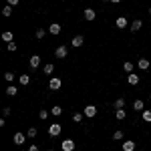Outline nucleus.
<instances>
[{"instance_id":"obj_1","label":"nucleus","mask_w":151,"mask_h":151,"mask_svg":"<svg viewBox=\"0 0 151 151\" xmlns=\"http://www.w3.org/2000/svg\"><path fill=\"white\" fill-rule=\"evenodd\" d=\"M60 85H63V81H60L58 77H52V79L48 81V89H50V91H58V89H60Z\"/></svg>"},{"instance_id":"obj_2","label":"nucleus","mask_w":151,"mask_h":151,"mask_svg":"<svg viewBox=\"0 0 151 151\" xmlns=\"http://www.w3.org/2000/svg\"><path fill=\"white\" fill-rule=\"evenodd\" d=\"M60 149L63 151H75V141L73 139H65L60 143Z\"/></svg>"},{"instance_id":"obj_3","label":"nucleus","mask_w":151,"mask_h":151,"mask_svg":"<svg viewBox=\"0 0 151 151\" xmlns=\"http://www.w3.org/2000/svg\"><path fill=\"white\" fill-rule=\"evenodd\" d=\"M83 113H85V117H91V119H93V117L97 115V107H95V105H87V107L83 109Z\"/></svg>"},{"instance_id":"obj_4","label":"nucleus","mask_w":151,"mask_h":151,"mask_svg":"<svg viewBox=\"0 0 151 151\" xmlns=\"http://www.w3.org/2000/svg\"><path fill=\"white\" fill-rule=\"evenodd\" d=\"M67 55H69V48L65 47V45H60V47L55 50V57H57V58H65Z\"/></svg>"},{"instance_id":"obj_5","label":"nucleus","mask_w":151,"mask_h":151,"mask_svg":"<svg viewBox=\"0 0 151 151\" xmlns=\"http://www.w3.org/2000/svg\"><path fill=\"white\" fill-rule=\"evenodd\" d=\"M60 125H58V123H52V125H50V127H48V135H50V137H57V135H60Z\"/></svg>"},{"instance_id":"obj_6","label":"nucleus","mask_w":151,"mask_h":151,"mask_svg":"<svg viewBox=\"0 0 151 151\" xmlns=\"http://www.w3.org/2000/svg\"><path fill=\"white\" fill-rule=\"evenodd\" d=\"M83 16H85V20H95V18H97V12H95L93 8H85Z\"/></svg>"},{"instance_id":"obj_7","label":"nucleus","mask_w":151,"mask_h":151,"mask_svg":"<svg viewBox=\"0 0 151 151\" xmlns=\"http://www.w3.org/2000/svg\"><path fill=\"white\" fill-rule=\"evenodd\" d=\"M129 26H131V28H129L131 32H137V30H141V28H143V20H139V18H137V20H133Z\"/></svg>"},{"instance_id":"obj_8","label":"nucleus","mask_w":151,"mask_h":151,"mask_svg":"<svg viewBox=\"0 0 151 151\" xmlns=\"http://www.w3.org/2000/svg\"><path fill=\"white\" fill-rule=\"evenodd\" d=\"M83 42H85V36H83V35H77V36H75V38H73V40H70V45H73V47H75V48L83 47Z\"/></svg>"},{"instance_id":"obj_9","label":"nucleus","mask_w":151,"mask_h":151,"mask_svg":"<svg viewBox=\"0 0 151 151\" xmlns=\"http://www.w3.org/2000/svg\"><path fill=\"white\" fill-rule=\"evenodd\" d=\"M12 141H14V145H22L24 141H26V135H24V133H14Z\"/></svg>"},{"instance_id":"obj_10","label":"nucleus","mask_w":151,"mask_h":151,"mask_svg":"<svg viewBox=\"0 0 151 151\" xmlns=\"http://www.w3.org/2000/svg\"><path fill=\"white\" fill-rule=\"evenodd\" d=\"M115 26H117V28H127V26H129L127 18H125V16H119V18L115 20Z\"/></svg>"},{"instance_id":"obj_11","label":"nucleus","mask_w":151,"mask_h":151,"mask_svg":"<svg viewBox=\"0 0 151 151\" xmlns=\"http://www.w3.org/2000/svg\"><path fill=\"white\" fill-rule=\"evenodd\" d=\"M40 60H42V58L38 57V55H32V57L28 58V63H30V67H32V69H36V67H40Z\"/></svg>"},{"instance_id":"obj_12","label":"nucleus","mask_w":151,"mask_h":151,"mask_svg":"<svg viewBox=\"0 0 151 151\" xmlns=\"http://www.w3.org/2000/svg\"><path fill=\"white\" fill-rule=\"evenodd\" d=\"M48 32H50V35H60V24L52 22L50 26H48Z\"/></svg>"},{"instance_id":"obj_13","label":"nucleus","mask_w":151,"mask_h":151,"mask_svg":"<svg viewBox=\"0 0 151 151\" xmlns=\"http://www.w3.org/2000/svg\"><path fill=\"white\" fill-rule=\"evenodd\" d=\"M149 65H151V63L147 60V58H141V60H137V67H139L141 70H147V69H149Z\"/></svg>"},{"instance_id":"obj_14","label":"nucleus","mask_w":151,"mask_h":151,"mask_svg":"<svg viewBox=\"0 0 151 151\" xmlns=\"http://www.w3.org/2000/svg\"><path fill=\"white\" fill-rule=\"evenodd\" d=\"M2 40H4V42H12V40H14V35H12L10 30H4V32H2Z\"/></svg>"},{"instance_id":"obj_15","label":"nucleus","mask_w":151,"mask_h":151,"mask_svg":"<svg viewBox=\"0 0 151 151\" xmlns=\"http://www.w3.org/2000/svg\"><path fill=\"white\" fill-rule=\"evenodd\" d=\"M123 151H135V141H123Z\"/></svg>"},{"instance_id":"obj_16","label":"nucleus","mask_w":151,"mask_h":151,"mask_svg":"<svg viewBox=\"0 0 151 151\" xmlns=\"http://www.w3.org/2000/svg\"><path fill=\"white\" fill-rule=\"evenodd\" d=\"M133 109H135V111H139V113H143V111H145V105H143V101H141V99H137V101L133 103Z\"/></svg>"},{"instance_id":"obj_17","label":"nucleus","mask_w":151,"mask_h":151,"mask_svg":"<svg viewBox=\"0 0 151 151\" xmlns=\"http://www.w3.org/2000/svg\"><path fill=\"white\" fill-rule=\"evenodd\" d=\"M127 81H129V85H137V83H139V75H135V73H129Z\"/></svg>"},{"instance_id":"obj_18","label":"nucleus","mask_w":151,"mask_h":151,"mask_svg":"<svg viewBox=\"0 0 151 151\" xmlns=\"http://www.w3.org/2000/svg\"><path fill=\"white\" fill-rule=\"evenodd\" d=\"M50 115H55V117L63 115V109H60V105H55V107L50 109Z\"/></svg>"},{"instance_id":"obj_19","label":"nucleus","mask_w":151,"mask_h":151,"mask_svg":"<svg viewBox=\"0 0 151 151\" xmlns=\"http://www.w3.org/2000/svg\"><path fill=\"white\" fill-rule=\"evenodd\" d=\"M115 117L119 119V121H123V119L127 117V113H125V109H117V111H115Z\"/></svg>"},{"instance_id":"obj_20","label":"nucleus","mask_w":151,"mask_h":151,"mask_svg":"<svg viewBox=\"0 0 151 151\" xmlns=\"http://www.w3.org/2000/svg\"><path fill=\"white\" fill-rule=\"evenodd\" d=\"M123 70H125V73H133V63L125 60V63H123Z\"/></svg>"},{"instance_id":"obj_21","label":"nucleus","mask_w":151,"mask_h":151,"mask_svg":"<svg viewBox=\"0 0 151 151\" xmlns=\"http://www.w3.org/2000/svg\"><path fill=\"white\" fill-rule=\"evenodd\" d=\"M18 83H20V85H28V83H30V77H28V75H20V77H18Z\"/></svg>"},{"instance_id":"obj_22","label":"nucleus","mask_w":151,"mask_h":151,"mask_svg":"<svg viewBox=\"0 0 151 151\" xmlns=\"http://www.w3.org/2000/svg\"><path fill=\"white\" fill-rule=\"evenodd\" d=\"M16 93H18V91H16V87H14V85H8V89H6V95H8V97H14Z\"/></svg>"},{"instance_id":"obj_23","label":"nucleus","mask_w":151,"mask_h":151,"mask_svg":"<svg viewBox=\"0 0 151 151\" xmlns=\"http://www.w3.org/2000/svg\"><path fill=\"white\" fill-rule=\"evenodd\" d=\"M4 79H6V81H8V83H12V81H14V79H16V75H14L12 70H8V73H4Z\"/></svg>"},{"instance_id":"obj_24","label":"nucleus","mask_w":151,"mask_h":151,"mask_svg":"<svg viewBox=\"0 0 151 151\" xmlns=\"http://www.w3.org/2000/svg\"><path fill=\"white\" fill-rule=\"evenodd\" d=\"M113 107H115V109H123V107H125V99H117L115 103H113Z\"/></svg>"},{"instance_id":"obj_25","label":"nucleus","mask_w":151,"mask_h":151,"mask_svg":"<svg viewBox=\"0 0 151 151\" xmlns=\"http://www.w3.org/2000/svg\"><path fill=\"white\" fill-rule=\"evenodd\" d=\"M2 14H4V16H10V14H12V6H10V4H6V6L2 8Z\"/></svg>"},{"instance_id":"obj_26","label":"nucleus","mask_w":151,"mask_h":151,"mask_svg":"<svg viewBox=\"0 0 151 151\" xmlns=\"http://www.w3.org/2000/svg\"><path fill=\"white\" fill-rule=\"evenodd\" d=\"M36 135H38V131H36V127H28V137H30V139H35Z\"/></svg>"},{"instance_id":"obj_27","label":"nucleus","mask_w":151,"mask_h":151,"mask_svg":"<svg viewBox=\"0 0 151 151\" xmlns=\"http://www.w3.org/2000/svg\"><path fill=\"white\" fill-rule=\"evenodd\" d=\"M83 117H85V113H75V115H73V121H75V123H81Z\"/></svg>"},{"instance_id":"obj_28","label":"nucleus","mask_w":151,"mask_h":151,"mask_svg":"<svg viewBox=\"0 0 151 151\" xmlns=\"http://www.w3.org/2000/svg\"><path fill=\"white\" fill-rule=\"evenodd\" d=\"M143 121L151 123V111H149V109H145V111H143Z\"/></svg>"},{"instance_id":"obj_29","label":"nucleus","mask_w":151,"mask_h":151,"mask_svg":"<svg viewBox=\"0 0 151 151\" xmlns=\"http://www.w3.org/2000/svg\"><path fill=\"white\" fill-rule=\"evenodd\" d=\"M52 70H55V65H50V63H47V65H45V75H50Z\"/></svg>"},{"instance_id":"obj_30","label":"nucleus","mask_w":151,"mask_h":151,"mask_svg":"<svg viewBox=\"0 0 151 151\" xmlns=\"http://www.w3.org/2000/svg\"><path fill=\"white\" fill-rule=\"evenodd\" d=\"M48 115H50V113H48L47 109H42V111H40V113H38V117H40V119H42V121H45V119H48Z\"/></svg>"},{"instance_id":"obj_31","label":"nucleus","mask_w":151,"mask_h":151,"mask_svg":"<svg viewBox=\"0 0 151 151\" xmlns=\"http://www.w3.org/2000/svg\"><path fill=\"white\" fill-rule=\"evenodd\" d=\"M35 36L36 38H45V28H38V30L35 32Z\"/></svg>"},{"instance_id":"obj_32","label":"nucleus","mask_w":151,"mask_h":151,"mask_svg":"<svg viewBox=\"0 0 151 151\" xmlns=\"http://www.w3.org/2000/svg\"><path fill=\"white\" fill-rule=\"evenodd\" d=\"M113 139H123V131H115V133H113Z\"/></svg>"},{"instance_id":"obj_33","label":"nucleus","mask_w":151,"mask_h":151,"mask_svg":"<svg viewBox=\"0 0 151 151\" xmlns=\"http://www.w3.org/2000/svg\"><path fill=\"white\" fill-rule=\"evenodd\" d=\"M6 48H8L10 52H14V50H16V45H14V40H12V42H8V45H6Z\"/></svg>"},{"instance_id":"obj_34","label":"nucleus","mask_w":151,"mask_h":151,"mask_svg":"<svg viewBox=\"0 0 151 151\" xmlns=\"http://www.w3.org/2000/svg\"><path fill=\"white\" fill-rule=\"evenodd\" d=\"M2 115H4V117L10 115V107H2Z\"/></svg>"},{"instance_id":"obj_35","label":"nucleus","mask_w":151,"mask_h":151,"mask_svg":"<svg viewBox=\"0 0 151 151\" xmlns=\"http://www.w3.org/2000/svg\"><path fill=\"white\" fill-rule=\"evenodd\" d=\"M6 2H8V4H10V6H16V4H18V2H20V0H6Z\"/></svg>"},{"instance_id":"obj_36","label":"nucleus","mask_w":151,"mask_h":151,"mask_svg":"<svg viewBox=\"0 0 151 151\" xmlns=\"http://www.w3.org/2000/svg\"><path fill=\"white\" fill-rule=\"evenodd\" d=\"M28 151H40V149H38L36 145H30V147H28Z\"/></svg>"},{"instance_id":"obj_37","label":"nucleus","mask_w":151,"mask_h":151,"mask_svg":"<svg viewBox=\"0 0 151 151\" xmlns=\"http://www.w3.org/2000/svg\"><path fill=\"white\" fill-rule=\"evenodd\" d=\"M111 2H113V4H119V2H121V0H111Z\"/></svg>"},{"instance_id":"obj_38","label":"nucleus","mask_w":151,"mask_h":151,"mask_svg":"<svg viewBox=\"0 0 151 151\" xmlns=\"http://www.w3.org/2000/svg\"><path fill=\"white\" fill-rule=\"evenodd\" d=\"M48 151H55V149H48Z\"/></svg>"},{"instance_id":"obj_39","label":"nucleus","mask_w":151,"mask_h":151,"mask_svg":"<svg viewBox=\"0 0 151 151\" xmlns=\"http://www.w3.org/2000/svg\"><path fill=\"white\" fill-rule=\"evenodd\" d=\"M149 103H151V97H149Z\"/></svg>"},{"instance_id":"obj_40","label":"nucleus","mask_w":151,"mask_h":151,"mask_svg":"<svg viewBox=\"0 0 151 151\" xmlns=\"http://www.w3.org/2000/svg\"><path fill=\"white\" fill-rule=\"evenodd\" d=\"M149 14H151V8H149Z\"/></svg>"}]
</instances>
